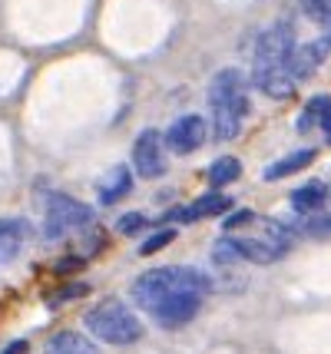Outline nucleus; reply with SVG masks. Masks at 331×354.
<instances>
[{
    "label": "nucleus",
    "mask_w": 331,
    "mask_h": 354,
    "mask_svg": "<svg viewBox=\"0 0 331 354\" xmlns=\"http://www.w3.org/2000/svg\"><path fill=\"white\" fill-rule=\"evenodd\" d=\"M292 53H295V27L288 20L272 24L258 44H255V60H252V83L255 90H262L272 100H285L295 93V80H292Z\"/></svg>",
    "instance_id": "obj_1"
},
{
    "label": "nucleus",
    "mask_w": 331,
    "mask_h": 354,
    "mask_svg": "<svg viewBox=\"0 0 331 354\" xmlns=\"http://www.w3.org/2000/svg\"><path fill=\"white\" fill-rule=\"evenodd\" d=\"M245 116H249L245 77L236 66H225L209 83V126H212V136L222 139V142L236 139Z\"/></svg>",
    "instance_id": "obj_2"
},
{
    "label": "nucleus",
    "mask_w": 331,
    "mask_h": 354,
    "mask_svg": "<svg viewBox=\"0 0 331 354\" xmlns=\"http://www.w3.org/2000/svg\"><path fill=\"white\" fill-rule=\"evenodd\" d=\"M176 292H209V278L196 268H182V265H166V268H149L133 281V301L136 308H142L146 315L153 311Z\"/></svg>",
    "instance_id": "obj_3"
},
{
    "label": "nucleus",
    "mask_w": 331,
    "mask_h": 354,
    "mask_svg": "<svg viewBox=\"0 0 331 354\" xmlns=\"http://www.w3.org/2000/svg\"><path fill=\"white\" fill-rule=\"evenodd\" d=\"M86 331L106 344L126 348V344H136L142 338V322L123 301H103L86 315Z\"/></svg>",
    "instance_id": "obj_4"
},
{
    "label": "nucleus",
    "mask_w": 331,
    "mask_h": 354,
    "mask_svg": "<svg viewBox=\"0 0 331 354\" xmlns=\"http://www.w3.org/2000/svg\"><path fill=\"white\" fill-rule=\"evenodd\" d=\"M90 225H93V209H90V205H83L79 199L64 196V192H57V196L47 199L44 235H47L50 242H53V239H66V235H73V232L90 229Z\"/></svg>",
    "instance_id": "obj_5"
},
{
    "label": "nucleus",
    "mask_w": 331,
    "mask_h": 354,
    "mask_svg": "<svg viewBox=\"0 0 331 354\" xmlns=\"http://www.w3.org/2000/svg\"><path fill=\"white\" fill-rule=\"evenodd\" d=\"M133 169L142 179H159L166 172V149H162V133L146 129L133 142Z\"/></svg>",
    "instance_id": "obj_6"
},
{
    "label": "nucleus",
    "mask_w": 331,
    "mask_h": 354,
    "mask_svg": "<svg viewBox=\"0 0 331 354\" xmlns=\"http://www.w3.org/2000/svg\"><path fill=\"white\" fill-rule=\"evenodd\" d=\"M199 308H202V295L199 292H176L153 311V322L159 328H182L199 315Z\"/></svg>",
    "instance_id": "obj_7"
},
{
    "label": "nucleus",
    "mask_w": 331,
    "mask_h": 354,
    "mask_svg": "<svg viewBox=\"0 0 331 354\" xmlns=\"http://www.w3.org/2000/svg\"><path fill=\"white\" fill-rule=\"evenodd\" d=\"M205 133H209V126H205L202 116H179V120L169 126V133H166V146L179 156L196 153L205 142Z\"/></svg>",
    "instance_id": "obj_8"
},
{
    "label": "nucleus",
    "mask_w": 331,
    "mask_h": 354,
    "mask_svg": "<svg viewBox=\"0 0 331 354\" xmlns=\"http://www.w3.org/2000/svg\"><path fill=\"white\" fill-rule=\"evenodd\" d=\"M331 53V33L328 37H318V40H308V44L295 46V53H292V63H288V70H292V80L301 83V80H308L315 73L321 63L328 60Z\"/></svg>",
    "instance_id": "obj_9"
},
{
    "label": "nucleus",
    "mask_w": 331,
    "mask_h": 354,
    "mask_svg": "<svg viewBox=\"0 0 331 354\" xmlns=\"http://www.w3.org/2000/svg\"><path fill=\"white\" fill-rule=\"evenodd\" d=\"M238 252H242V259L245 262H255V265H272L278 262L288 248H282L278 242H272L265 232L262 235H245V239H236Z\"/></svg>",
    "instance_id": "obj_10"
},
{
    "label": "nucleus",
    "mask_w": 331,
    "mask_h": 354,
    "mask_svg": "<svg viewBox=\"0 0 331 354\" xmlns=\"http://www.w3.org/2000/svg\"><path fill=\"white\" fill-rule=\"evenodd\" d=\"M30 235V225L23 218H0V265H10L20 255V248Z\"/></svg>",
    "instance_id": "obj_11"
},
{
    "label": "nucleus",
    "mask_w": 331,
    "mask_h": 354,
    "mask_svg": "<svg viewBox=\"0 0 331 354\" xmlns=\"http://www.w3.org/2000/svg\"><path fill=\"white\" fill-rule=\"evenodd\" d=\"M312 162H315V149H295V153L282 156L278 162L265 166L262 179H265V183H278V179H285V176H295V172H301L305 166H312Z\"/></svg>",
    "instance_id": "obj_12"
},
{
    "label": "nucleus",
    "mask_w": 331,
    "mask_h": 354,
    "mask_svg": "<svg viewBox=\"0 0 331 354\" xmlns=\"http://www.w3.org/2000/svg\"><path fill=\"white\" fill-rule=\"evenodd\" d=\"M288 202H292V209L299 216H318L325 209V202H328V189L321 183H308V185H301V189H295Z\"/></svg>",
    "instance_id": "obj_13"
},
{
    "label": "nucleus",
    "mask_w": 331,
    "mask_h": 354,
    "mask_svg": "<svg viewBox=\"0 0 331 354\" xmlns=\"http://www.w3.org/2000/svg\"><path fill=\"white\" fill-rule=\"evenodd\" d=\"M229 205H232L229 196H222V192H209V196H202V199H196L192 205L179 209L176 218H182V222H196V218H205V216H219V212H225Z\"/></svg>",
    "instance_id": "obj_14"
},
{
    "label": "nucleus",
    "mask_w": 331,
    "mask_h": 354,
    "mask_svg": "<svg viewBox=\"0 0 331 354\" xmlns=\"http://www.w3.org/2000/svg\"><path fill=\"white\" fill-rule=\"evenodd\" d=\"M129 189H133L129 169L126 166H116V169L106 176V183L100 185V202H103V205H113V202H120L123 196H129Z\"/></svg>",
    "instance_id": "obj_15"
},
{
    "label": "nucleus",
    "mask_w": 331,
    "mask_h": 354,
    "mask_svg": "<svg viewBox=\"0 0 331 354\" xmlns=\"http://www.w3.org/2000/svg\"><path fill=\"white\" fill-rule=\"evenodd\" d=\"M47 354H96L93 344L77 331H60L47 341Z\"/></svg>",
    "instance_id": "obj_16"
},
{
    "label": "nucleus",
    "mask_w": 331,
    "mask_h": 354,
    "mask_svg": "<svg viewBox=\"0 0 331 354\" xmlns=\"http://www.w3.org/2000/svg\"><path fill=\"white\" fill-rule=\"evenodd\" d=\"M331 113V96H312V103L301 109L299 116V133H308V129H315L318 123H325V116Z\"/></svg>",
    "instance_id": "obj_17"
},
{
    "label": "nucleus",
    "mask_w": 331,
    "mask_h": 354,
    "mask_svg": "<svg viewBox=\"0 0 331 354\" xmlns=\"http://www.w3.org/2000/svg\"><path fill=\"white\" fill-rule=\"evenodd\" d=\"M238 176H242V162H238L236 156H222V159H216V162L209 166V183L216 185V189L236 183Z\"/></svg>",
    "instance_id": "obj_18"
},
{
    "label": "nucleus",
    "mask_w": 331,
    "mask_h": 354,
    "mask_svg": "<svg viewBox=\"0 0 331 354\" xmlns=\"http://www.w3.org/2000/svg\"><path fill=\"white\" fill-rule=\"evenodd\" d=\"M301 7V14L308 17V20H315L321 27H328L331 24V0H295Z\"/></svg>",
    "instance_id": "obj_19"
},
{
    "label": "nucleus",
    "mask_w": 331,
    "mask_h": 354,
    "mask_svg": "<svg viewBox=\"0 0 331 354\" xmlns=\"http://www.w3.org/2000/svg\"><path fill=\"white\" fill-rule=\"evenodd\" d=\"M212 262H216V265H236V262H242V252H238L236 239H219V242L212 245Z\"/></svg>",
    "instance_id": "obj_20"
},
{
    "label": "nucleus",
    "mask_w": 331,
    "mask_h": 354,
    "mask_svg": "<svg viewBox=\"0 0 331 354\" xmlns=\"http://www.w3.org/2000/svg\"><path fill=\"white\" fill-rule=\"evenodd\" d=\"M176 239V229H162V232H156L153 239H146L142 242V248H140V255H156L159 248H166L169 242Z\"/></svg>",
    "instance_id": "obj_21"
},
{
    "label": "nucleus",
    "mask_w": 331,
    "mask_h": 354,
    "mask_svg": "<svg viewBox=\"0 0 331 354\" xmlns=\"http://www.w3.org/2000/svg\"><path fill=\"white\" fill-rule=\"evenodd\" d=\"M146 229V216L142 212H126V216L116 222V232L120 235H136V232Z\"/></svg>",
    "instance_id": "obj_22"
},
{
    "label": "nucleus",
    "mask_w": 331,
    "mask_h": 354,
    "mask_svg": "<svg viewBox=\"0 0 331 354\" xmlns=\"http://www.w3.org/2000/svg\"><path fill=\"white\" fill-rule=\"evenodd\" d=\"M305 232L308 235H331V212H318L305 222Z\"/></svg>",
    "instance_id": "obj_23"
},
{
    "label": "nucleus",
    "mask_w": 331,
    "mask_h": 354,
    "mask_svg": "<svg viewBox=\"0 0 331 354\" xmlns=\"http://www.w3.org/2000/svg\"><path fill=\"white\" fill-rule=\"evenodd\" d=\"M249 222H255V216L249 212V209H242V212H236V216L225 218V229L236 232V229H242V225H249Z\"/></svg>",
    "instance_id": "obj_24"
},
{
    "label": "nucleus",
    "mask_w": 331,
    "mask_h": 354,
    "mask_svg": "<svg viewBox=\"0 0 331 354\" xmlns=\"http://www.w3.org/2000/svg\"><path fill=\"white\" fill-rule=\"evenodd\" d=\"M77 295H86V285H70V288H64V295H60L57 301H64V298H77Z\"/></svg>",
    "instance_id": "obj_25"
},
{
    "label": "nucleus",
    "mask_w": 331,
    "mask_h": 354,
    "mask_svg": "<svg viewBox=\"0 0 331 354\" xmlns=\"http://www.w3.org/2000/svg\"><path fill=\"white\" fill-rule=\"evenodd\" d=\"M0 354H27V341H14V344H7Z\"/></svg>",
    "instance_id": "obj_26"
},
{
    "label": "nucleus",
    "mask_w": 331,
    "mask_h": 354,
    "mask_svg": "<svg viewBox=\"0 0 331 354\" xmlns=\"http://www.w3.org/2000/svg\"><path fill=\"white\" fill-rule=\"evenodd\" d=\"M83 265V259H64V262L57 265V272H73V268H79Z\"/></svg>",
    "instance_id": "obj_27"
},
{
    "label": "nucleus",
    "mask_w": 331,
    "mask_h": 354,
    "mask_svg": "<svg viewBox=\"0 0 331 354\" xmlns=\"http://www.w3.org/2000/svg\"><path fill=\"white\" fill-rule=\"evenodd\" d=\"M321 129H325V136L331 139V113H328V116H325V123H321Z\"/></svg>",
    "instance_id": "obj_28"
},
{
    "label": "nucleus",
    "mask_w": 331,
    "mask_h": 354,
    "mask_svg": "<svg viewBox=\"0 0 331 354\" xmlns=\"http://www.w3.org/2000/svg\"><path fill=\"white\" fill-rule=\"evenodd\" d=\"M328 33H331V24H328Z\"/></svg>",
    "instance_id": "obj_29"
}]
</instances>
